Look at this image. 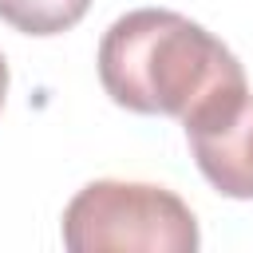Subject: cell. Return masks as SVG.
Instances as JSON below:
<instances>
[{
	"mask_svg": "<svg viewBox=\"0 0 253 253\" xmlns=\"http://www.w3.org/2000/svg\"><path fill=\"white\" fill-rule=\"evenodd\" d=\"M91 0H0V20L24 36H59L87 16Z\"/></svg>",
	"mask_w": 253,
	"mask_h": 253,
	"instance_id": "3957f363",
	"label": "cell"
},
{
	"mask_svg": "<svg viewBox=\"0 0 253 253\" xmlns=\"http://www.w3.org/2000/svg\"><path fill=\"white\" fill-rule=\"evenodd\" d=\"M194 210L166 186L99 178L63 210V245L71 253H194Z\"/></svg>",
	"mask_w": 253,
	"mask_h": 253,
	"instance_id": "7a4b0ae2",
	"label": "cell"
},
{
	"mask_svg": "<svg viewBox=\"0 0 253 253\" xmlns=\"http://www.w3.org/2000/svg\"><path fill=\"white\" fill-rule=\"evenodd\" d=\"M4 95H8V63L0 55V107H4Z\"/></svg>",
	"mask_w": 253,
	"mask_h": 253,
	"instance_id": "277c9868",
	"label": "cell"
},
{
	"mask_svg": "<svg viewBox=\"0 0 253 253\" xmlns=\"http://www.w3.org/2000/svg\"><path fill=\"white\" fill-rule=\"evenodd\" d=\"M99 83L115 107L166 115L186 130L249 99L237 55L202 24L170 8H134L103 32Z\"/></svg>",
	"mask_w": 253,
	"mask_h": 253,
	"instance_id": "6da1fadb",
	"label": "cell"
}]
</instances>
